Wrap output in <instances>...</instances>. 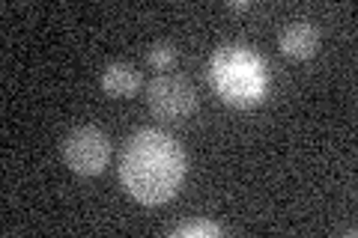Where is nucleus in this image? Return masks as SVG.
I'll list each match as a JSON object with an SVG mask.
<instances>
[{
	"mask_svg": "<svg viewBox=\"0 0 358 238\" xmlns=\"http://www.w3.org/2000/svg\"><path fill=\"white\" fill-rule=\"evenodd\" d=\"M120 179L143 206H162L185 179V152L164 131H138L120 158Z\"/></svg>",
	"mask_w": 358,
	"mask_h": 238,
	"instance_id": "nucleus-1",
	"label": "nucleus"
},
{
	"mask_svg": "<svg viewBox=\"0 0 358 238\" xmlns=\"http://www.w3.org/2000/svg\"><path fill=\"white\" fill-rule=\"evenodd\" d=\"M212 81L224 101L236 107H251L263 98L266 72L260 57L245 45H224L212 60Z\"/></svg>",
	"mask_w": 358,
	"mask_h": 238,
	"instance_id": "nucleus-2",
	"label": "nucleus"
},
{
	"mask_svg": "<svg viewBox=\"0 0 358 238\" xmlns=\"http://www.w3.org/2000/svg\"><path fill=\"white\" fill-rule=\"evenodd\" d=\"M63 158L78 176H99L108 167L110 140L102 128L81 126L63 140Z\"/></svg>",
	"mask_w": 358,
	"mask_h": 238,
	"instance_id": "nucleus-3",
	"label": "nucleus"
},
{
	"mask_svg": "<svg viewBox=\"0 0 358 238\" xmlns=\"http://www.w3.org/2000/svg\"><path fill=\"white\" fill-rule=\"evenodd\" d=\"M147 105L159 119L179 122L194 113L197 93L182 75H159L147 87Z\"/></svg>",
	"mask_w": 358,
	"mask_h": 238,
	"instance_id": "nucleus-4",
	"label": "nucleus"
},
{
	"mask_svg": "<svg viewBox=\"0 0 358 238\" xmlns=\"http://www.w3.org/2000/svg\"><path fill=\"white\" fill-rule=\"evenodd\" d=\"M317 42H320V33L310 21H293L281 30L278 36V45H281V54L289 57V60H308L317 51Z\"/></svg>",
	"mask_w": 358,
	"mask_h": 238,
	"instance_id": "nucleus-5",
	"label": "nucleus"
},
{
	"mask_svg": "<svg viewBox=\"0 0 358 238\" xmlns=\"http://www.w3.org/2000/svg\"><path fill=\"white\" fill-rule=\"evenodd\" d=\"M141 87V72L131 63H110L102 72V89L114 98H129L138 93Z\"/></svg>",
	"mask_w": 358,
	"mask_h": 238,
	"instance_id": "nucleus-6",
	"label": "nucleus"
},
{
	"mask_svg": "<svg viewBox=\"0 0 358 238\" xmlns=\"http://www.w3.org/2000/svg\"><path fill=\"white\" fill-rule=\"evenodd\" d=\"M147 63L155 66V69H171V66L176 63V48L171 42H155L147 51Z\"/></svg>",
	"mask_w": 358,
	"mask_h": 238,
	"instance_id": "nucleus-7",
	"label": "nucleus"
},
{
	"mask_svg": "<svg viewBox=\"0 0 358 238\" xmlns=\"http://www.w3.org/2000/svg\"><path fill=\"white\" fill-rule=\"evenodd\" d=\"M173 235H179V238H192V235H221V226H218V223H209V221H194V223L176 226Z\"/></svg>",
	"mask_w": 358,
	"mask_h": 238,
	"instance_id": "nucleus-8",
	"label": "nucleus"
},
{
	"mask_svg": "<svg viewBox=\"0 0 358 238\" xmlns=\"http://www.w3.org/2000/svg\"><path fill=\"white\" fill-rule=\"evenodd\" d=\"M233 13H245V9H251V3H245V0H233V3H227Z\"/></svg>",
	"mask_w": 358,
	"mask_h": 238,
	"instance_id": "nucleus-9",
	"label": "nucleus"
}]
</instances>
